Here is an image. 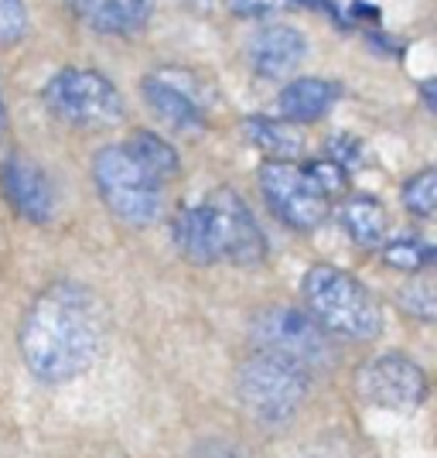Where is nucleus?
Returning a JSON list of instances; mask_svg holds the SVG:
<instances>
[{
  "label": "nucleus",
  "mask_w": 437,
  "mask_h": 458,
  "mask_svg": "<svg viewBox=\"0 0 437 458\" xmlns=\"http://www.w3.org/2000/svg\"><path fill=\"white\" fill-rule=\"evenodd\" d=\"M18 349L28 373L48 386L89 373L103 349V308L96 294L76 281L48 284L21 318Z\"/></svg>",
  "instance_id": "f257e3e1"
},
{
  "label": "nucleus",
  "mask_w": 437,
  "mask_h": 458,
  "mask_svg": "<svg viewBox=\"0 0 437 458\" xmlns=\"http://www.w3.org/2000/svg\"><path fill=\"white\" fill-rule=\"evenodd\" d=\"M305 311L322 325L328 335H339L349 343H373L382 335V308L373 291L362 284L356 274L332 264L307 267L301 281Z\"/></svg>",
  "instance_id": "f03ea898"
},
{
  "label": "nucleus",
  "mask_w": 437,
  "mask_h": 458,
  "mask_svg": "<svg viewBox=\"0 0 437 458\" xmlns=\"http://www.w3.org/2000/svg\"><path fill=\"white\" fill-rule=\"evenodd\" d=\"M307 394H311V373L305 366L264 349L247 356L236 369V401L264 428L290 424L301 414Z\"/></svg>",
  "instance_id": "7ed1b4c3"
},
{
  "label": "nucleus",
  "mask_w": 437,
  "mask_h": 458,
  "mask_svg": "<svg viewBox=\"0 0 437 458\" xmlns=\"http://www.w3.org/2000/svg\"><path fill=\"white\" fill-rule=\"evenodd\" d=\"M93 185L106 212L123 226L147 229L164 216V182L154 178L123 144L96 151Z\"/></svg>",
  "instance_id": "20e7f679"
},
{
  "label": "nucleus",
  "mask_w": 437,
  "mask_h": 458,
  "mask_svg": "<svg viewBox=\"0 0 437 458\" xmlns=\"http://www.w3.org/2000/svg\"><path fill=\"white\" fill-rule=\"evenodd\" d=\"M41 103L62 123L79 131H99L123 120V96L96 69H62L45 82Z\"/></svg>",
  "instance_id": "39448f33"
},
{
  "label": "nucleus",
  "mask_w": 437,
  "mask_h": 458,
  "mask_svg": "<svg viewBox=\"0 0 437 458\" xmlns=\"http://www.w3.org/2000/svg\"><path fill=\"white\" fill-rule=\"evenodd\" d=\"M206 216V236H209L212 264H229V267H264L270 247L256 216L232 189H215L202 202Z\"/></svg>",
  "instance_id": "423d86ee"
},
{
  "label": "nucleus",
  "mask_w": 437,
  "mask_h": 458,
  "mask_svg": "<svg viewBox=\"0 0 437 458\" xmlns=\"http://www.w3.org/2000/svg\"><path fill=\"white\" fill-rule=\"evenodd\" d=\"M249 339L256 349L284 356L290 363L305 366L307 373H318L332 363V345L328 332L315 322L301 308H264L253 315L249 325Z\"/></svg>",
  "instance_id": "0eeeda50"
},
{
  "label": "nucleus",
  "mask_w": 437,
  "mask_h": 458,
  "mask_svg": "<svg viewBox=\"0 0 437 458\" xmlns=\"http://www.w3.org/2000/svg\"><path fill=\"white\" fill-rule=\"evenodd\" d=\"M256 185L264 191V202L270 206V212L298 233H311V229L322 226L328 206H332L328 195L315 185L307 165L270 157L256 172Z\"/></svg>",
  "instance_id": "6e6552de"
},
{
  "label": "nucleus",
  "mask_w": 437,
  "mask_h": 458,
  "mask_svg": "<svg viewBox=\"0 0 437 458\" xmlns=\"http://www.w3.org/2000/svg\"><path fill=\"white\" fill-rule=\"evenodd\" d=\"M359 397L369 407L393 411V414H410L431 394V380L424 366L403 352H380L359 369Z\"/></svg>",
  "instance_id": "1a4fd4ad"
},
{
  "label": "nucleus",
  "mask_w": 437,
  "mask_h": 458,
  "mask_svg": "<svg viewBox=\"0 0 437 458\" xmlns=\"http://www.w3.org/2000/svg\"><path fill=\"white\" fill-rule=\"evenodd\" d=\"M0 191L21 219L45 226L55 219V185L35 157L7 154L0 161Z\"/></svg>",
  "instance_id": "9d476101"
},
{
  "label": "nucleus",
  "mask_w": 437,
  "mask_h": 458,
  "mask_svg": "<svg viewBox=\"0 0 437 458\" xmlns=\"http://www.w3.org/2000/svg\"><path fill=\"white\" fill-rule=\"evenodd\" d=\"M144 103L151 106L157 120H164L172 131L191 134L206 127V99L198 93L195 79H178V69L168 72H154L140 82Z\"/></svg>",
  "instance_id": "9b49d317"
},
{
  "label": "nucleus",
  "mask_w": 437,
  "mask_h": 458,
  "mask_svg": "<svg viewBox=\"0 0 437 458\" xmlns=\"http://www.w3.org/2000/svg\"><path fill=\"white\" fill-rule=\"evenodd\" d=\"M307 55V38L290 24H264L247 41V62L260 79L290 76Z\"/></svg>",
  "instance_id": "f8f14e48"
},
{
  "label": "nucleus",
  "mask_w": 437,
  "mask_h": 458,
  "mask_svg": "<svg viewBox=\"0 0 437 458\" xmlns=\"http://www.w3.org/2000/svg\"><path fill=\"white\" fill-rule=\"evenodd\" d=\"M69 11L96 35L130 38L151 21V0H69Z\"/></svg>",
  "instance_id": "ddd939ff"
},
{
  "label": "nucleus",
  "mask_w": 437,
  "mask_h": 458,
  "mask_svg": "<svg viewBox=\"0 0 437 458\" xmlns=\"http://www.w3.org/2000/svg\"><path fill=\"white\" fill-rule=\"evenodd\" d=\"M339 99V86L328 79L301 76L290 79L281 96H277V110L290 123H311L332 110V103Z\"/></svg>",
  "instance_id": "4468645a"
},
{
  "label": "nucleus",
  "mask_w": 437,
  "mask_h": 458,
  "mask_svg": "<svg viewBox=\"0 0 437 458\" xmlns=\"http://www.w3.org/2000/svg\"><path fill=\"white\" fill-rule=\"evenodd\" d=\"M342 229L359 243V247H382L386 233H390V216L376 195H352L345 199L342 212Z\"/></svg>",
  "instance_id": "2eb2a0df"
},
{
  "label": "nucleus",
  "mask_w": 437,
  "mask_h": 458,
  "mask_svg": "<svg viewBox=\"0 0 437 458\" xmlns=\"http://www.w3.org/2000/svg\"><path fill=\"white\" fill-rule=\"evenodd\" d=\"M243 134L249 137L253 148H260L266 157H281V161H290L305 151V134L287 127L281 120H270V116H253L243 123Z\"/></svg>",
  "instance_id": "dca6fc26"
},
{
  "label": "nucleus",
  "mask_w": 437,
  "mask_h": 458,
  "mask_svg": "<svg viewBox=\"0 0 437 458\" xmlns=\"http://www.w3.org/2000/svg\"><path fill=\"white\" fill-rule=\"evenodd\" d=\"M172 240L178 253L195 264V267H209L212 253H209V236H206V216L202 206H181L172 219Z\"/></svg>",
  "instance_id": "f3484780"
},
{
  "label": "nucleus",
  "mask_w": 437,
  "mask_h": 458,
  "mask_svg": "<svg viewBox=\"0 0 437 458\" xmlns=\"http://www.w3.org/2000/svg\"><path fill=\"white\" fill-rule=\"evenodd\" d=\"M123 148H127L154 178H161V182H172L174 174L181 172V157H178V151L172 148V140H164V137L154 134V131H137Z\"/></svg>",
  "instance_id": "a211bd4d"
},
{
  "label": "nucleus",
  "mask_w": 437,
  "mask_h": 458,
  "mask_svg": "<svg viewBox=\"0 0 437 458\" xmlns=\"http://www.w3.org/2000/svg\"><path fill=\"white\" fill-rule=\"evenodd\" d=\"M382 260L393 270H403V274H420V270L431 267V260H434V243H427L424 236L382 240Z\"/></svg>",
  "instance_id": "6ab92c4d"
},
{
  "label": "nucleus",
  "mask_w": 437,
  "mask_h": 458,
  "mask_svg": "<svg viewBox=\"0 0 437 458\" xmlns=\"http://www.w3.org/2000/svg\"><path fill=\"white\" fill-rule=\"evenodd\" d=\"M399 199H403V209L410 212V216H417V219H434V209H437V172L434 168H424V172L410 174V178L403 182Z\"/></svg>",
  "instance_id": "aec40b11"
},
{
  "label": "nucleus",
  "mask_w": 437,
  "mask_h": 458,
  "mask_svg": "<svg viewBox=\"0 0 437 458\" xmlns=\"http://www.w3.org/2000/svg\"><path fill=\"white\" fill-rule=\"evenodd\" d=\"M399 308L407 315H414L420 322H434L437 294L431 281H410L407 287H399Z\"/></svg>",
  "instance_id": "412c9836"
},
{
  "label": "nucleus",
  "mask_w": 437,
  "mask_h": 458,
  "mask_svg": "<svg viewBox=\"0 0 437 458\" xmlns=\"http://www.w3.org/2000/svg\"><path fill=\"white\" fill-rule=\"evenodd\" d=\"M307 172L315 178V185L328 195V202H335V199L345 195V189H349V172H345V165H339L335 157H318V161H311Z\"/></svg>",
  "instance_id": "4be33fe9"
},
{
  "label": "nucleus",
  "mask_w": 437,
  "mask_h": 458,
  "mask_svg": "<svg viewBox=\"0 0 437 458\" xmlns=\"http://www.w3.org/2000/svg\"><path fill=\"white\" fill-rule=\"evenodd\" d=\"M28 35V7L24 0H0V45H14Z\"/></svg>",
  "instance_id": "5701e85b"
},
{
  "label": "nucleus",
  "mask_w": 437,
  "mask_h": 458,
  "mask_svg": "<svg viewBox=\"0 0 437 458\" xmlns=\"http://www.w3.org/2000/svg\"><path fill=\"white\" fill-rule=\"evenodd\" d=\"M273 7H277V0H232V11L247 14V18H264Z\"/></svg>",
  "instance_id": "b1692460"
},
{
  "label": "nucleus",
  "mask_w": 437,
  "mask_h": 458,
  "mask_svg": "<svg viewBox=\"0 0 437 458\" xmlns=\"http://www.w3.org/2000/svg\"><path fill=\"white\" fill-rule=\"evenodd\" d=\"M7 131H11V116H7V103H4V89H0V148L7 140Z\"/></svg>",
  "instance_id": "393cba45"
},
{
  "label": "nucleus",
  "mask_w": 437,
  "mask_h": 458,
  "mask_svg": "<svg viewBox=\"0 0 437 458\" xmlns=\"http://www.w3.org/2000/svg\"><path fill=\"white\" fill-rule=\"evenodd\" d=\"M305 4H322V0H305Z\"/></svg>",
  "instance_id": "a878e982"
}]
</instances>
